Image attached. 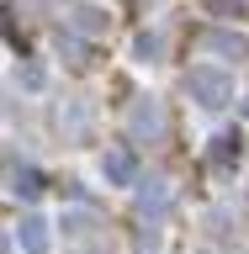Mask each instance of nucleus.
<instances>
[{"label": "nucleus", "mask_w": 249, "mask_h": 254, "mask_svg": "<svg viewBox=\"0 0 249 254\" xmlns=\"http://www.w3.org/2000/svg\"><path fill=\"white\" fill-rule=\"evenodd\" d=\"M191 85H196L202 95H212V106H223V95H228V85H223L218 74H207V69H196V74H191Z\"/></svg>", "instance_id": "obj_1"}]
</instances>
